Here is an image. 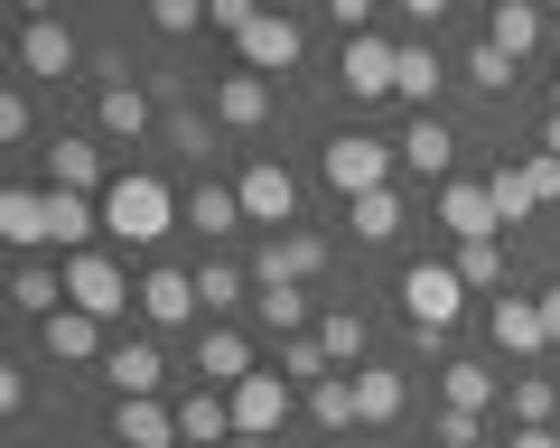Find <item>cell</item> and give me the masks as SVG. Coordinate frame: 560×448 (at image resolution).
Segmentation results:
<instances>
[{"mask_svg":"<svg viewBox=\"0 0 560 448\" xmlns=\"http://www.w3.org/2000/svg\"><path fill=\"white\" fill-rule=\"evenodd\" d=\"M103 38H113V10H75V0H10L0 20V75L47 94L57 113H75L84 84L103 66Z\"/></svg>","mask_w":560,"mask_h":448,"instance_id":"obj_1","label":"cell"},{"mask_svg":"<svg viewBox=\"0 0 560 448\" xmlns=\"http://www.w3.org/2000/svg\"><path fill=\"white\" fill-rule=\"evenodd\" d=\"M103 244L121 262H168V252H187V187L160 160H131L113 178V197H103Z\"/></svg>","mask_w":560,"mask_h":448,"instance_id":"obj_2","label":"cell"},{"mask_svg":"<svg viewBox=\"0 0 560 448\" xmlns=\"http://www.w3.org/2000/svg\"><path fill=\"white\" fill-rule=\"evenodd\" d=\"M300 160H308V178H318L327 215H346L355 197H383V187H401L393 122H346V113H327V122H308V131H300Z\"/></svg>","mask_w":560,"mask_h":448,"instance_id":"obj_3","label":"cell"},{"mask_svg":"<svg viewBox=\"0 0 560 448\" xmlns=\"http://www.w3.org/2000/svg\"><path fill=\"white\" fill-rule=\"evenodd\" d=\"M337 244L346 262H355L364 290H383L411 252H430V197H411V187H383V197H355L337 215Z\"/></svg>","mask_w":560,"mask_h":448,"instance_id":"obj_4","label":"cell"},{"mask_svg":"<svg viewBox=\"0 0 560 448\" xmlns=\"http://www.w3.org/2000/svg\"><path fill=\"white\" fill-rule=\"evenodd\" d=\"M206 113H215L234 160H253V150H300V103L280 94V84H261L253 66H234V57L206 75Z\"/></svg>","mask_w":560,"mask_h":448,"instance_id":"obj_5","label":"cell"},{"mask_svg":"<svg viewBox=\"0 0 560 448\" xmlns=\"http://www.w3.org/2000/svg\"><path fill=\"white\" fill-rule=\"evenodd\" d=\"M234 197H243V215H253V244L261 234L327 224V197H318V178H308L300 150H253V160H234Z\"/></svg>","mask_w":560,"mask_h":448,"instance_id":"obj_6","label":"cell"},{"mask_svg":"<svg viewBox=\"0 0 560 448\" xmlns=\"http://www.w3.org/2000/svg\"><path fill=\"white\" fill-rule=\"evenodd\" d=\"M420 421H430V374L411 365V355H374V365L355 374V429L374 448H420Z\"/></svg>","mask_w":560,"mask_h":448,"instance_id":"obj_7","label":"cell"},{"mask_svg":"<svg viewBox=\"0 0 560 448\" xmlns=\"http://www.w3.org/2000/svg\"><path fill=\"white\" fill-rule=\"evenodd\" d=\"M393 160H401V187L411 197H440L448 178L477 168V131H467L458 103L448 113H411V122H393Z\"/></svg>","mask_w":560,"mask_h":448,"instance_id":"obj_8","label":"cell"},{"mask_svg":"<svg viewBox=\"0 0 560 448\" xmlns=\"http://www.w3.org/2000/svg\"><path fill=\"white\" fill-rule=\"evenodd\" d=\"M178 384H187V355L160 346V337H140V327H121L103 374H94V402H168Z\"/></svg>","mask_w":560,"mask_h":448,"instance_id":"obj_9","label":"cell"},{"mask_svg":"<svg viewBox=\"0 0 560 448\" xmlns=\"http://www.w3.org/2000/svg\"><path fill=\"white\" fill-rule=\"evenodd\" d=\"M206 327V299H197V252H168V262H140V337L187 355V337Z\"/></svg>","mask_w":560,"mask_h":448,"instance_id":"obj_10","label":"cell"},{"mask_svg":"<svg viewBox=\"0 0 560 448\" xmlns=\"http://www.w3.org/2000/svg\"><path fill=\"white\" fill-rule=\"evenodd\" d=\"M66 308H84L94 327H140V262H121L113 244H94V252H75L66 262Z\"/></svg>","mask_w":560,"mask_h":448,"instance_id":"obj_11","label":"cell"},{"mask_svg":"<svg viewBox=\"0 0 560 448\" xmlns=\"http://www.w3.org/2000/svg\"><path fill=\"white\" fill-rule=\"evenodd\" d=\"M318 346L337 374H364L374 355H393V318H383L374 290H346V299H318Z\"/></svg>","mask_w":560,"mask_h":448,"instance_id":"obj_12","label":"cell"},{"mask_svg":"<svg viewBox=\"0 0 560 448\" xmlns=\"http://www.w3.org/2000/svg\"><path fill=\"white\" fill-rule=\"evenodd\" d=\"M477 346L495 355L504 374H541V365H551V337H541V299H533L523 281L504 290V299H486V308H477Z\"/></svg>","mask_w":560,"mask_h":448,"instance_id":"obj_13","label":"cell"},{"mask_svg":"<svg viewBox=\"0 0 560 448\" xmlns=\"http://www.w3.org/2000/svg\"><path fill=\"white\" fill-rule=\"evenodd\" d=\"M66 308V262L47 252H0V337H38Z\"/></svg>","mask_w":560,"mask_h":448,"instance_id":"obj_14","label":"cell"},{"mask_svg":"<svg viewBox=\"0 0 560 448\" xmlns=\"http://www.w3.org/2000/svg\"><path fill=\"white\" fill-rule=\"evenodd\" d=\"M187 187V252H253V215L234 197V168H206V178H178Z\"/></svg>","mask_w":560,"mask_h":448,"instance_id":"obj_15","label":"cell"},{"mask_svg":"<svg viewBox=\"0 0 560 448\" xmlns=\"http://www.w3.org/2000/svg\"><path fill=\"white\" fill-rule=\"evenodd\" d=\"M0 346H28L47 374H66V384H94L103 355H113V327H94L84 308H57V318L38 327V337H0Z\"/></svg>","mask_w":560,"mask_h":448,"instance_id":"obj_16","label":"cell"},{"mask_svg":"<svg viewBox=\"0 0 560 448\" xmlns=\"http://www.w3.org/2000/svg\"><path fill=\"white\" fill-rule=\"evenodd\" d=\"M430 244H440V252L504 244V224H495V178H486V168H467V178H448L440 197H430Z\"/></svg>","mask_w":560,"mask_h":448,"instance_id":"obj_17","label":"cell"},{"mask_svg":"<svg viewBox=\"0 0 560 448\" xmlns=\"http://www.w3.org/2000/svg\"><path fill=\"white\" fill-rule=\"evenodd\" d=\"M477 28H486V47H504L514 66L551 75V57H560V10H551V0H486Z\"/></svg>","mask_w":560,"mask_h":448,"instance_id":"obj_18","label":"cell"},{"mask_svg":"<svg viewBox=\"0 0 560 448\" xmlns=\"http://www.w3.org/2000/svg\"><path fill=\"white\" fill-rule=\"evenodd\" d=\"M38 178H47V187H66V197H94V205H103V197H113V178H121V160L75 122V113H66L57 141H47V160H38Z\"/></svg>","mask_w":560,"mask_h":448,"instance_id":"obj_19","label":"cell"},{"mask_svg":"<svg viewBox=\"0 0 560 448\" xmlns=\"http://www.w3.org/2000/svg\"><path fill=\"white\" fill-rule=\"evenodd\" d=\"M261 365H271V346H261L253 327H197V337H187V384H206V392L253 384Z\"/></svg>","mask_w":560,"mask_h":448,"instance_id":"obj_20","label":"cell"},{"mask_svg":"<svg viewBox=\"0 0 560 448\" xmlns=\"http://www.w3.org/2000/svg\"><path fill=\"white\" fill-rule=\"evenodd\" d=\"M504 384H514V374H504L495 355H486L477 337H467V346L448 355L440 374H430V402H448V411H486V421H504Z\"/></svg>","mask_w":560,"mask_h":448,"instance_id":"obj_21","label":"cell"},{"mask_svg":"<svg viewBox=\"0 0 560 448\" xmlns=\"http://www.w3.org/2000/svg\"><path fill=\"white\" fill-rule=\"evenodd\" d=\"M224 402H234V439H300V384H280L271 365L234 384Z\"/></svg>","mask_w":560,"mask_h":448,"instance_id":"obj_22","label":"cell"},{"mask_svg":"<svg viewBox=\"0 0 560 448\" xmlns=\"http://www.w3.org/2000/svg\"><path fill=\"white\" fill-rule=\"evenodd\" d=\"M206 327H253V252H197Z\"/></svg>","mask_w":560,"mask_h":448,"instance_id":"obj_23","label":"cell"},{"mask_svg":"<svg viewBox=\"0 0 560 448\" xmlns=\"http://www.w3.org/2000/svg\"><path fill=\"white\" fill-rule=\"evenodd\" d=\"M94 448H178L168 402H94Z\"/></svg>","mask_w":560,"mask_h":448,"instance_id":"obj_24","label":"cell"},{"mask_svg":"<svg viewBox=\"0 0 560 448\" xmlns=\"http://www.w3.org/2000/svg\"><path fill=\"white\" fill-rule=\"evenodd\" d=\"M0 252H47V178H0Z\"/></svg>","mask_w":560,"mask_h":448,"instance_id":"obj_25","label":"cell"},{"mask_svg":"<svg viewBox=\"0 0 560 448\" xmlns=\"http://www.w3.org/2000/svg\"><path fill=\"white\" fill-rule=\"evenodd\" d=\"M300 439H364L355 429V374H327L300 392Z\"/></svg>","mask_w":560,"mask_h":448,"instance_id":"obj_26","label":"cell"},{"mask_svg":"<svg viewBox=\"0 0 560 448\" xmlns=\"http://www.w3.org/2000/svg\"><path fill=\"white\" fill-rule=\"evenodd\" d=\"M504 429H560V365L504 384Z\"/></svg>","mask_w":560,"mask_h":448,"instance_id":"obj_27","label":"cell"},{"mask_svg":"<svg viewBox=\"0 0 560 448\" xmlns=\"http://www.w3.org/2000/svg\"><path fill=\"white\" fill-rule=\"evenodd\" d=\"M504 421H486V411H448L430 402V421H420V448H495Z\"/></svg>","mask_w":560,"mask_h":448,"instance_id":"obj_28","label":"cell"},{"mask_svg":"<svg viewBox=\"0 0 560 448\" xmlns=\"http://www.w3.org/2000/svg\"><path fill=\"white\" fill-rule=\"evenodd\" d=\"M271 374H280V384H327V374H337V365H327V346H318V337H290V346H271Z\"/></svg>","mask_w":560,"mask_h":448,"instance_id":"obj_29","label":"cell"},{"mask_svg":"<svg viewBox=\"0 0 560 448\" xmlns=\"http://www.w3.org/2000/svg\"><path fill=\"white\" fill-rule=\"evenodd\" d=\"M514 168H523V187H533V205H541V224H551V215H560V160H551V150H523Z\"/></svg>","mask_w":560,"mask_h":448,"instance_id":"obj_30","label":"cell"},{"mask_svg":"<svg viewBox=\"0 0 560 448\" xmlns=\"http://www.w3.org/2000/svg\"><path fill=\"white\" fill-rule=\"evenodd\" d=\"M523 290L541 299V337H551V365H560V262L551 271H523Z\"/></svg>","mask_w":560,"mask_h":448,"instance_id":"obj_31","label":"cell"},{"mask_svg":"<svg viewBox=\"0 0 560 448\" xmlns=\"http://www.w3.org/2000/svg\"><path fill=\"white\" fill-rule=\"evenodd\" d=\"M495 448H560V429H504Z\"/></svg>","mask_w":560,"mask_h":448,"instance_id":"obj_32","label":"cell"},{"mask_svg":"<svg viewBox=\"0 0 560 448\" xmlns=\"http://www.w3.org/2000/svg\"><path fill=\"white\" fill-rule=\"evenodd\" d=\"M541 113H560V57H551V75H541Z\"/></svg>","mask_w":560,"mask_h":448,"instance_id":"obj_33","label":"cell"},{"mask_svg":"<svg viewBox=\"0 0 560 448\" xmlns=\"http://www.w3.org/2000/svg\"><path fill=\"white\" fill-rule=\"evenodd\" d=\"M300 448H374V439H300Z\"/></svg>","mask_w":560,"mask_h":448,"instance_id":"obj_34","label":"cell"},{"mask_svg":"<svg viewBox=\"0 0 560 448\" xmlns=\"http://www.w3.org/2000/svg\"><path fill=\"white\" fill-rule=\"evenodd\" d=\"M234 448H300V439H234Z\"/></svg>","mask_w":560,"mask_h":448,"instance_id":"obj_35","label":"cell"}]
</instances>
